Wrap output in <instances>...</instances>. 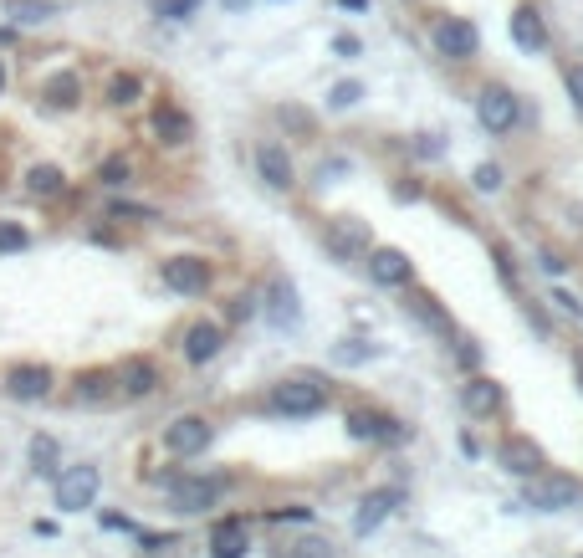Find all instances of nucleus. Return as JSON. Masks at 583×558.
Wrapping results in <instances>:
<instances>
[{
	"label": "nucleus",
	"instance_id": "obj_1",
	"mask_svg": "<svg viewBox=\"0 0 583 558\" xmlns=\"http://www.w3.org/2000/svg\"><path fill=\"white\" fill-rule=\"evenodd\" d=\"M328 405V384L318 374H297V379H282L277 390H272V410L277 415H318Z\"/></svg>",
	"mask_w": 583,
	"mask_h": 558
},
{
	"label": "nucleus",
	"instance_id": "obj_2",
	"mask_svg": "<svg viewBox=\"0 0 583 558\" xmlns=\"http://www.w3.org/2000/svg\"><path fill=\"white\" fill-rule=\"evenodd\" d=\"M430 41H435V52L445 62H471L476 47H481V31L471 21H461V16H440L435 31H430Z\"/></svg>",
	"mask_w": 583,
	"mask_h": 558
},
{
	"label": "nucleus",
	"instance_id": "obj_3",
	"mask_svg": "<svg viewBox=\"0 0 583 558\" xmlns=\"http://www.w3.org/2000/svg\"><path fill=\"white\" fill-rule=\"evenodd\" d=\"M578 502H583V482L563 477V471L532 477V487H527V507H537V512H563V507H578Z\"/></svg>",
	"mask_w": 583,
	"mask_h": 558
},
{
	"label": "nucleus",
	"instance_id": "obj_4",
	"mask_svg": "<svg viewBox=\"0 0 583 558\" xmlns=\"http://www.w3.org/2000/svg\"><path fill=\"white\" fill-rule=\"evenodd\" d=\"M93 497H98V466H67V471H57V507L62 512L93 507Z\"/></svg>",
	"mask_w": 583,
	"mask_h": 558
},
{
	"label": "nucleus",
	"instance_id": "obj_5",
	"mask_svg": "<svg viewBox=\"0 0 583 558\" xmlns=\"http://www.w3.org/2000/svg\"><path fill=\"white\" fill-rule=\"evenodd\" d=\"M210 282H215V272H210V262H200V256H169L164 262V287L185 292V297L210 292Z\"/></svg>",
	"mask_w": 583,
	"mask_h": 558
},
{
	"label": "nucleus",
	"instance_id": "obj_6",
	"mask_svg": "<svg viewBox=\"0 0 583 558\" xmlns=\"http://www.w3.org/2000/svg\"><path fill=\"white\" fill-rule=\"evenodd\" d=\"M343 425H348V436H353V441H405L399 420H394V415H384V410H369V405L348 410V415H343Z\"/></svg>",
	"mask_w": 583,
	"mask_h": 558
},
{
	"label": "nucleus",
	"instance_id": "obj_7",
	"mask_svg": "<svg viewBox=\"0 0 583 558\" xmlns=\"http://www.w3.org/2000/svg\"><path fill=\"white\" fill-rule=\"evenodd\" d=\"M220 502V477H179L169 487V507L174 512H210Z\"/></svg>",
	"mask_w": 583,
	"mask_h": 558
},
{
	"label": "nucleus",
	"instance_id": "obj_8",
	"mask_svg": "<svg viewBox=\"0 0 583 558\" xmlns=\"http://www.w3.org/2000/svg\"><path fill=\"white\" fill-rule=\"evenodd\" d=\"M476 113H481V123L491 128V134H512V123H517V98L491 82V88H481V98H476Z\"/></svg>",
	"mask_w": 583,
	"mask_h": 558
},
{
	"label": "nucleus",
	"instance_id": "obj_9",
	"mask_svg": "<svg viewBox=\"0 0 583 558\" xmlns=\"http://www.w3.org/2000/svg\"><path fill=\"white\" fill-rule=\"evenodd\" d=\"M164 446H169L174 456H200V451L210 446V425H205L200 415H179L169 431H164Z\"/></svg>",
	"mask_w": 583,
	"mask_h": 558
},
{
	"label": "nucleus",
	"instance_id": "obj_10",
	"mask_svg": "<svg viewBox=\"0 0 583 558\" xmlns=\"http://www.w3.org/2000/svg\"><path fill=\"white\" fill-rule=\"evenodd\" d=\"M6 390H11L16 400H47V395H52V369H47V364H16V369L6 374Z\"/></svg>",
	"mask_w": 583,
	"mask_h": 558
},
{
	"label": "nucleus",
	"instance_id": "obj_11",
	"mask_svg": "<svg viewBox=\"0 0 583 558\" xmlns=\"http://www.w3.org/2000/svg\"><path fill=\"white\" fill-rule=\"evenodd\" d=\"M369 277H374V282H384V287H405V282L415 277V267H410V256H405V251L379 246V251L369 256Z\"/></svg>",
	"mask_w": 583,
	"mask_h": 558
},
{
	"label": "nucleus",
	"instance_id": "obj_12",
	"mask_svg": "<svg viewBox=\"0 0 583 558\" xmlns=\"http://www.w3.org/2000/svg\"><path fill=\"white\" fill-rule=\"evenodd\" d=\"M256 169H261V180L272 185V190H292V159H287V149L277 139H266L256 149Z\"/></svg>",
	"mask_w": 583,
	"mask_h": 558
},
{
	"label": "nucleus",
	"instance_id": "obj_13",
	"mask_svg": "<svg viewBox=\"0 0 583 558\" xmlns=\"http://www.w3.org/2000/svg\"><path fill=\"white\" fill-rule=\"evenodd\" d=\"M297 287L287 277H277L272 287H266V323H277V328H297Z\"/></svg>",
	"mask_w": 583,
	"mask_h": 558
},
{
	"label": "nucleus",
	"instance_id": "obj_14",
	"mask_svg": "<svg viewBox=\"0 0 583 558\" xmlns=\"http://www.w3.org/2000/svg\"><path fill=\"white\" fill-rule=\"evenodd\" d=\"M507 26H512V41H517L522 52H543L548 47V26H543V16H537L532 6H517Z\"/></svg>",
	"mask_w": 583,
	"mask_h": 558
},
{
	"label": "nucleus",
	"instance_id": "obj_15",
	"mask_svg": "<svg viewBox=\"0 0 583 558\" xmlns=\"http://www.w3.org/2000/svg\"><path fill=\"white\" fill-rule=\"evenodd\" d=\"M502 466L507 471H517V477H537L548 461H543V446H532L527 436H512L507 446H502Z\"/></svg>",
	"mask_w": 583,
	"mask_h": 558
},
{
	"label": "nucleus",
	"instance_id": "obj_16",
	"mask_svg": "<svg viewBox=\"0 0 583 558\" xmlns=\"http://www.w3.org/2000/svg\"><path fill=\"white\" fill-rule=\"evenodd\" d=\"M154 134H159V144H185V139L195 134V123H190L185 108L159 103V108H154Z\"/></svg>",
	"mask_w": 583,
	"mask_h": 558
},
{
	"label": "nucleus",
	"instance_id": "obj_17",
	"mask_svg": "<svg viewBox=\"0 0 583 558\" xmlns=\"http://www.w3.org/2000/svg\"><path fill=\"white\" fill-rule=\"evenodd\" d=\"M461 405H466L471 415H497V410H502V384L486 379V374H476L466 390H461Z\"/></svg>",
	"mask_w": 583,
	"mask_h": 558
},
{
	"label": "nucleus",
	"instance_id": "obj_18",
	"mask_svg": "<svg viewBox=\"0 0 583 558\" xmlns=\"http://www.w3.org/2000/svg\"><path fill=\"white\" fill-rule=\"evenodd\" d=\"M113 379H118V390H123V395H133V400H139V395H154L159 369H154L149 359H128V364H123Z\"/></svg>",
	"mask_w": 583,
	"mask_h": 558
},
{
	"label": "nucleus",
	"instance_id": "obj_19",
	"mask_svg": "<svg viewBox=\"0 0 583 558\" xmlns=\"http://www.w3.org/2000/svg\"><path fill=\"white\" fill-rule=\"evenodd\" d=\"M220 343H226V333H220L215 323H195V328L185 333V359H190V364H210V359L220 354Z\"/></svg>",
	"mask_w": 583,
	"mask_h": 558
},
{
	"label": "nucleus",
	"instance_id": "obj_20",
	"mask_svg": "<svg viewBox=\"0 0 583 558\" xmlns=\"http://www.w3.org/2000/svg\"><path fill=\"white\" fill-rule=\"evenodd\" d=\"M394 502H399L394 492H369L364 507H358V518H353V533H358V538H369V533L389 518V512H394Z\"/></svg>",
	"mask_w": 583,
	"mask_h": 558
},
{
	"label": "nucleus",
	"instance_id": "obj_21",
	"mask_svg": "<svg viewBox=\"0 0 583 558\" xmlns=\"http://www.w3.org/2000/svg\"><path fill=\"white\" fill-rule=\"evenodd\" d=\"M364 246H369V226L364 221H333V231H328V251L333 256H343V262H348V256L364 251Z\"/></svg>",
	"mask_w": 583,
	"mask_h": 558
},
{
	"label": "nucleus",
	"instance_id": "obj_22",
	"mask_svg": "<svg viewBox=\"0 0 583 558\" xmlns=\"http://www.w3.org/2000/svg\"><path fill=\"white\" fill-rule=\"evenodd\" d=\"M210 558H246V523H215L210 533Z\"/></svg>",
	"mask_w": 583,
	"mask_h": 558
},
{
	"label": "nucleus",
	"instance_id": "obj_23",
	"mask_svg": "<svg viewBox=\"0 0 583 558\" xmlns=\"http://www.w3.org/2000/svg\"><path fill=\"white\" fill-rule=\"evenodd\" d=\"M113 395H118V379H113L108 369L77 374V400H82V405H98V400H113Z\"/></svg>",
	"mask_w": 583,
	"mask_h": 558
},
{
	"label": "nucleus",
	"instance_id": "obj_24",
	"mask_svg": "<svg viewBox=\"0 0 583 558\" xmlns=\"http://www.w3.org/2000/svg\"><path fill=\"white\" fill-rule=\"evenodd\" d=\"M410 313H415L420 323H430L440 338H456V323H451V313H445V308L435 303L430 292H415V297H410Z\"/></svg>",
	"mask_w": 583,
	"mask_h": 558
},
{
	"label": "nucleus",
	"instance_id": "obj_25",
	"mask_svg": "<svg viewBox=\"0 0 583 558\" xmlns=\"http://www.w3.org/2000/svg\"><path fill=\"white\" fill-rule=\"evenodd\" d=\"M41 98H47L52 108H77L82 103V77L77 72H57L47 88H41Z\"/></svg>",
	"mask_w": 583,
	"mask_h": 558
},
{
	"label": "nucleus",
	"instance_id": "obj_26",
	"mask_svg": "<svg viewBox=\"0 0 583 558\" xmlns=\"http://www.w3.org/2000/svg\"><path fill=\"white\" fill-rule=\"evenodd\" d=\"M26 190H31V195H41V200H52V195H62V190H67V175H62L57 164H31Z\"/></svg>",
	"mask_w": 583,
	"mask_h": 558
},
{
	"label": "nucleus",
	"instance_id": "obj_27",
	"mask_svg": "<svg viewBox=\"0 0 583 558\" xmlns=\"http://www.w3.org/2000/svg\"><path fill=\"white\" fill-rule=\"evenodd\" d=\"M139 93H144V77H133V72H118V77L108 82V103H118V108L139 103Z\"/></svg>",
	"mask_w": 583,
	"mask_h": 558
},
{
	"label": "nucleus",
	"instance_id": "obj_28",
	"mask_svg": "<svg viewBox=\"0 0 583 558\" xmlns=\"http://www.w3.org/2000/svg\"><path fill=\"white\" fill-rule=\"evenodd\" d=\"M31 466L41 471V477H57V441L52 436H31Z\"/></svg>",
	"mask_w": 583,
	"mask_h": 558
},
{
	"label": "nucleus",
	"instance_id": "obj_29",
	"mask_svg": "<svg viewBox=\"0 0 583 558\" xmlns=\"http://www.w3.org/2000/svg\"><path fill=\"white\" fill-rule=\"evenodd\" d=\"M277 558H333V543H323V538H297V543H282Z\"/></svg>",
	"mask_w": 583,
	"mask_h": 558
},
{
	"label": "nucleus",
	"instance_id": "obj_30",
	"mask_svg": "<svg viewBox=\"0 0 583 558\" xmlns=\"http://www.w3.org/2000/svg\"><path fill=\"white\" fill-rule=\"evenodd\" d=\"M195 11H200V0H154V16H164V21H185Z\"/></svg>",
	"mask_w": 583,
	"mask_h": 558
},
{
	"label": "nucleus",
	"instance_id": "obj_31",
	"mask_svg": "<svg viewBox=\"0 0 583 558\" xmlns=\"http://www.w3.org/2000/svg\"><path fill=\"white\" fill-rule=\"evenodd\" d=\"M128 175H133V164H128L123 154L103 159V169H98V180H103V185H128Z\"/></svg>",
	"mask_w": 583,
	"mask_h": 558
},
{
	"label": "nucleus",
	"instance_id": "obj_32",
	"mask_svg": "<svg viewBox=\"0 0 583 558\" xmlns=\"http://www.w3.org/2000/svg\"><path fill=\"white\" fill-rule=\"evenodd\" d=\"M57 6H52V0H16V6H11V16L16 21H47Z\"/></svg>",
	"mask_w": 583,
	"mask_h": 558
},
{
	"label": "nucleus",
	"instance_id": "obj_33",
	"mask_svg": "<svg viewBox=\"0 0 583 558\" xmlns=\"http://www.w3.org/2000/svg\"><path fill=\"white\" fill-rule=\"evenodd\" d=\"M26 246H31V236L21 226H11V221L0 226V251H26Z\"/></svg>",
	"mask_w": 583,
	"mask_h": 558
},
{
	"label": "nucleus",
	"instance_id": "obj_34",
	"mask_svg": "<svg viewBox=\"0 0 583 558\" xmlns=\"http://www.w3.org/2000/svg\"><path fill=\"white\" fill-rule=\"evenodd\" d=\"M108 216H113V221H159V216H154L149 205H113Z\"/></svg>",
	"mask_w": 583,
	"mask_h": 558
},
{
	"label": "nucleus",
	"instance_id": "obj_35",
	"mask_svg": "<svg viewBox=\"0 0 583 558\" xmlns=\"http://www.w3.org/2000/svg\"><path fill=\"white\" fill-rule=\"evenodd\" d=\"M476 190L497 195V190H502V169H497V164H481V169H476Z\"/></svg>",
	"mask_w": 583,
	"mask_h": 558
},
{
	"label": "nucleus",
	"instance_id": "obj_36",
	"mask_svg": "<svg viewBox=\"0 0 583 558\" xmlns=\"http://www.w3.org/2000/svg\"><path fill=\"white\" fill-rule=\"evenodd\" d=\"M312 518V507H277V512H266V523H307Z\"/></svg>",
	"mask_w": 583,
	"mask_h": 558
},
{
	"label": "nucleus",
	"instance_id": "obj_37",
	"mask_svg": "<svg viewBox=\"0 0 583 558\" xmlns=\"http://www.w3.org/2000/svg\"><path fill=\"white\" fill-rule=\"evenodd\" d=\"M364 98V88H358V82H338L333 88V108H348V103H358Z\"/></svg>",
	"mask_w": 583,
	"mask_h": 558
},
{
	"label": "nucleus",
	"instance_id": "obj_38",
	"mask_svg": "<svg viewBox=\"0 0 583 558\" xmlns=\"http://www.w3.org/2000/svg\"><path fill=\"white\" fill-rule=\"evenodd\" d=\"M568 98H573V108L583 113V67H568Z\"/></svg>",
	"mask_w": 583,
	"mask_h": 558
},
{
	"label": "nucleus",
	"instance_id": "obj_39",
	"mask_svg": "<svg viewBox=\"0 0 583 558\" xmlns=\"http://www.w3.org/2000/svg\"><path fill=\"white\" fill-rule=\"evenodd\" d=\"M553 303H558L563 313H573V318H583V303H578V297H573V292H553Z\"/></svg>",
	"mask_w": 583,
	"mask_h": 558
},
{
	"label": "nucleus",
	"instance_id": "obj_40",
	"mask_svg": "<svg viewBox=\"0 0 583 558\" xmlns=\"http://www.w3.org/2000/svg\"><path fill=\"white\" fill-rule=\"evenodd\" d=\"M456 359H461V369H476V364H481V349H476V343H461Z\"/></svg>",
	"mask_w": 583,
	"mask_h": 558
},
{
	"label": "nucleus",
	"instance_id": "obj_41",
	"mask_svg": "<svg viewBox=\"0 0 583 558\" xmlns=\"http://www.w3.org/2000/svg\"><path fill=\"white\" fill-rule=\"evenodd\" d=\"M333 52H338V57H353V52H358V36H338Z\"/></svg>",
	"mask_w": 583,
	"mask_h": 558
},
{
	"label": "nucleus",
	"instance_id": "obj_42",
	"mask_svg": "<svg viewBox=\"0 0 583 558\" xmlns=\"http://www.w3.org/2000/svg\"><path fill=\"white\" fill-rule=\"evenodd\" d=\"M563 267H568V262H558V256H553V251H548V256H543V272H548V277H558V272H563Z\"/></svg>",
	"mask_w": 583,
	"mask_h": 558
},
{
	"label": "nucleus",
	"instance_id": "obj_43",
	"mask_svg": "<svg viewBox=\"0 0 583 558\" xmlns=\"http://www.w3.org/2000/svg\"><path fill=\"white\" fill-rule=\"evenodd\" d=\"M338 6H343V11H364V6H369V0H338Z\"/></svg>",
	"mask_w": 583,
	"mask_h": 558
},
{
	"label": "nucleus",
	"instance_id": "obj_44",
	"mask_svg": "<svg viewBox=\"0 0 583 558\" xmlns=\"http://www.w3.org/2000/svg\"><path fill=\"white\" fill-rule=\"evenodd\" d=\"M0 93H6V62H0Z\"/></svg>",
	"mask_w": 583,
	"mask_h": 558
},
{
	"label": "nucleus",
	"instance_id": "obj_45",
	"mask_svg": "<svg viewBox=\"0 0 583 558\" xmlns=\"http://www.w3.org/2000/svg\"><path fill=\"white\" fill-rule=\"evenodd\" d=\"M578 384H583V349H578Z\"/></svg>",
	"mask_w": 583,
	"mask_h": 558
}]
</instances>
